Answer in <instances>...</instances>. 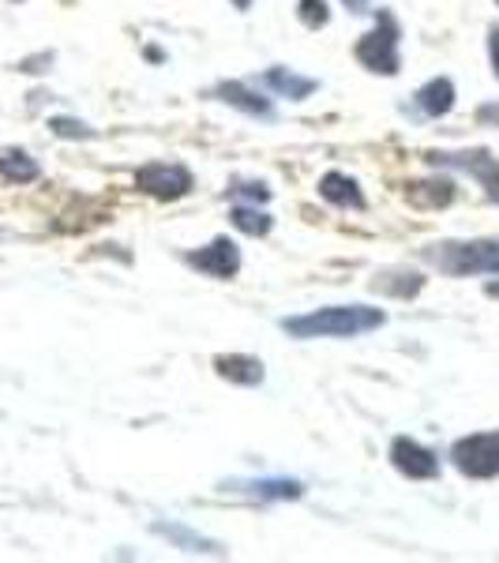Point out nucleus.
I'll use <instances>...</instances> for the list:
<instances>
[{
  "label": "nucleus",
  "instance_id": "1",
  "mask_svg": "<svg viewBox=\"0 0 499 563\" xmlns=\"http://www.w3.org/2000/svg\"><path fill=\"white\" fill-rule=\"evenodd\" d=\"M387 323L384 308L372 305H326V308H312L304 316H286L282 331L289 339H361V334H372Z\"/></svg>",
  "mask_w": 499,
  "mask_h": 563
},
{
  "label": "nucleus",
  "instance_id": "2",
  "mask_svg": "<svg viewBox=\"0 0 499 563\" xmlns=\"http://www.w3.org/2000/svg\"><path fill=\"white\" fill-rule=\"evenodd\" d=\"M424 263L451 278L499 275V241H440L424 249Z\"/></svg>",
  "mask_w": 499,
  "mask_h": 563
},
{
  "label": "nucleus",
  "instance_id": "3",
  "mask_svg": "<svg viewBox=\"0 0 499 563\" xmlns=\"http://www.w3.org/2000/svg\"><path fill=\"white\" fill-rule=\"evenodd\" d=\"M353 57H357L361 68L376 71V76H398L402 71V23L391 12H379L376 26L361 34V42L353 45Z\"/></svg>",
  "mask_w": 499,
  "mask_h": 563
},
{
  "label": "nucleus",
  "instance_id": "4",
  "mask_svg": "<svg viewBox=\"0 0 499 563\" xmlns=\"http://www.w3.org/2000/svg\"><path fill=\"white\" fill-rule=\"evenodd\" d=\"M451 462H455V470L462 477H474V481L499 477V429L469 432V435H462V440H455Z\"/></svg>",
  "mask_w": 499,
  "mask_h": 563
},
{
  "label": "nucleus",
  "instance_id": "5",
  "mask_svg": "<svg viewBox=\"0 0 499 563\" xmlns=\"http://www.w3.org/2000/svg\"><path fill=\"white\" fill-rule=\"evenodd\" d=\"M424 158L432 162V166L440 169H458V174L474 177L480 188H485V196L499 203V158H492V151L485 147H469V151H432L424 154Z\"/></svg>",
  "mask_w": 499,
  "mask_h": 563
},
{
  "label": "nucleus",
  "instance_id": "6",
  "mask_svg": "<svg viewBox=\"0 0 499 563\" xmlns=\"http://www.w3.org/2000/svg\"><path fill=\"white\" fill-rule=\"evenodd\" d=\"M135 188L151 199H162V203H174V199H185L196 188L192 169L180 166V162H147V166L135 169Z\"/></svg>",
  "mask_w": 499,
  "mask_h": 563
},
{
  "label": "nucleus",
  "instance_id": "7",
  "mask_svg": "<svg viewBox=\"0 0 499 563\" xmlns=\"http://www.w3.org/2000/svg\"><path fill=\"white\" fill-rule=\"evenodd\" d=\"M185 263L214 282H230L241 275V249H237V241H230V238H214L211 244H203V249L185 252Z\"/></svg>",
  "mask_w": 499,
  "mask_h": 563
},
{
  "label": "nucleus",
  "instance_id": "8",
  "mask_svg": "<svg viewBox=\"0 0 499 563\" xmlns=\"http://www.w3.org/2000/svg\"><path fill=\"white\" fill-rule=\"evenodd\" d=\"M391 466L410 481H432L440 477V455L417 443L413 435H395L391 443Z\"/></svg>",
  "mask_w": 499,
  "mask_h": 563
},
{
  "label": "nucleus",
  "instance_id": "9",
  "mask_svg": "<svg viewBox=\"0 0 499 563\" xmlns=\"http://www.w3.org/2000/svg\"><path fill=\"white\" fill-rule=\"evenodd\" d=\"M214 98L225 106H233V109H241V113H248V117H259V121H270V117H275V106H270L252 84H241V79H225V84H218Z\"/></svg>",
  "mask_w": 499,
  "mask_h": 563
},
{
  "label": "nucleus",
  "instance_id": "10",
  "mask_svg": "<svg viewBox=\"0 0 499 563\" xmlns=\"http://www.w3.org/2000/svg\"><path fill=\"white\" fill-rule=\"evenodd\" d=\"M263 87L275 90L278 98H289V102H304L308 95H315V90H320V79H312V76H297L293 68L275 65V68L263 71Z\"/></svg>",
  "mask_w": 499,
  "mask_h": 563
},
{
  "label": "nucleus",
  "instance_id": "11",
  "mask_svg": "<svg viewBox=\"0 0 499 563\" xmlns=\"http://www.w3.org/2000/svg\"><path fill=\"white\" fill-rule=\"evenodd\" d=\"M320 196L326 203L342 207V211H365V192H361V185L350 174H339V169L320 177Z\"/></svg>",
  "mask_w": 499,
  "mask_h": 563
},
{
  "label": "nucleus",
  "instance_id": "12",
  "mask_svg": "<svg viewBox=\"0 0 499 563\" xmlns=\"http://www.w3.org/2000/svg\"><path fill=\"white\" fill-rule=\"evenodd\" d=\"M214 372L241 387H259L263 376H267V372H263V361L248 357V353H222V357H214Z\"/></svg>",
  "mask_w": 499,
  "mask_h": 563
},
{
  "label": "nucleus",
  "instance_id": "13",
  "mask_svg": "<svg viewBox=\"0 0 499 563\" xmlns=\"http://www.w3.org/2000/svg\"><path fill=\"white\" fill-rule=\"evenodd\" d=\"M455 98H458L455 84H451L447 76H435L413 95V106L421 109L424 117H432V121H435V117H447L451 109H455Z\"/></svg>",
  "mask_w": 499,
  "mask_h": 563
},
{
  "label": "nucleus",
  "instance_id": "14",
  "mask_svg": "<svg viewBox=\"0 0 499 563\" xmlns=\"http://www.w3.org/2000/svg\"><path fill=\"white\" fill-rule=\"evenodd\" d=\"M225 488L233 493H248L259 499H301L304 485L301 481H289V477H263V481H230Z\"/></svg>",
  "mask_w": 499,
  "mask_h": 563
},
{
  "label": "nucleus",
  "instance_id": "15",
  "mask_svg": "<svg viewBox=\"0 0 499 563\" xmlns=\"http://www.w3.org/2000/svg\"><path fill=\"white\" fill-rule=\"evenodd\" d=\"M154 533H158V538H166L169 544H177V549L192 552V556H225L222 544L199 538V533L185 530V526H177V522H154Z\"/></svg>",
  "mask_w": 499,
  "mask_h": 563
},
{
  "label": "nucleus",
  "instance_id": "16",
  "mask_svg": "<svg viewBox=\"0 0 499 563\" xmlns=\"http://www.w3.org/2000/svg\"><path fill=\"white\" fill-rule=\"evenodd\" d=\"M406 199H410L413 207H447L451 199H455V180L447 177H435V180H413V185H406Z\"/></svg>",
  "mask_w": 499,
  "mask_h": 563
},
{
  "label": "nucleus",
  "instance_id": "17",
  "mask_svg": "<svg viewBox=\"0 0 499 563\" xmlns=\"http://www.w3.org/2000/svg\"><path fill=\"white\" fill-rule=\"evenodd\" d=\"M0 177H4L8 185H31V180L42 177V166L26 151L8 147V151H0Z\"/></svg>",
  "mask_w": 499,
  "mask_h": 563
},
{
  "label": "nucleus",
  "instance_id": "18",
  "mask_svg": "<svg viewBox=\"0 0 499 563\" xmlns=\"http://www.w3.org/2000/svg\"><path fill=\"white\" fill-rule=\"evenodd\" d=\"M230 222L237 225L241 233H248V238H267V233L275 230V218L267 211H259V203H237L230 211Z\"/></svg>",
  "mask_w": 499,
  "mask_h": 563
},
{
  "label": "nucleus",
  "instance_id": "19",
  "mask_svg": "<svg viewBox=\"0 0 499 563\" xmlns=\"http://www.w3.org/2000/svg\"><path fill=\"white\" fill-rule=\"evenodd\" d=\"M297 20H301L308 31H320V26L331 23V8H326V0H301Z\"/></svg>",
  "mask_w": 499,
  "mask_h": 563
},
{
  "label": "nucleus",
  "instance_id": "20",
  "mask_svg": "<svg viewBox=\"0 0 499 563\" xmlns=\"http://www.w3.org/2000/svg\"><path fill=\"white\" fill-rule=\"evenodd\" d=\"M49 129H53V135H60V140H95L98 135L90 124L76 121V117H53Z\"/></svg>",
  "mask_w": 499,
  "mask_h": 563
},
{
  "label": "nucleus",
  "instance_id": "21",
  "mask_svg": "<svg viewBox=\"0 0 499 563\" xmlns=\"http://www.w3.org/2000/svg\"><path fill=\"white\" fill-rule=\"evenodd\" d=\"M230 196L233 199H248V203H267L270 199V188L263 180H233L230 185Z\"/></svg>",
  "mask_w": 499,
  "mask_h": 563
},
{
  "label": "nucleus",
  "instance_id": "22",
  "mask_svg": "<svg viewBox=\"0 0 499 563\" xmlns=\"http://www.w3.org/2000/svg\"><path fill=\"white\" fill-rule=\"evenodd\" d=\"M477 121L480 124H492V129H499V102H488L477 109Z\"/></svg>",
  "mask_w": 499,
  "mask_h": 563
},
{
  "label": "nucleus",
  "instance_id": "23",
  "mask_svg": "<svg viewBox=\"0 0 499 563\" xmlns=\"http://www.w3.org/2000/svg\"><path fill=\"white\" fill-rule=\"evenodd\" d=\"M488 60H492V71H496V79H499V26L488 31Z\"/></svg>",
  "mask_w": 499,
  "mask_h": 563
},
{
  "label": "nucleus",
  "instance_id": "24",
  "mask_svg": "<svg viewBox=\"0 0 499 563\" xmlns=\"http://www.w3.org/2000/svg\"><path fill=\"white\" fill-rule=\"evenodd\" d=\"M342 4H346L353 15H365V12H372V0H342Z\"/></svg>",
  "mask_w": 499,
  "mask_h": 563
},
{
  "label": "nucleus",
  "instance_id": "25",
  "mask_svg": "<svg viewBox=\"0 0 499 563\" xmlns=\"http://www.w3.org/2000/svg\"><path fill=\"white\" fill-rule=\"evenodd\" d=\"M230 4H233V8H237V12H248V8H252V4H256V0H230Z\"/></svg>",
  "mask_w": 499,
  "mask_h": 563
},
{
  "label": "nucleus",
  "instance_id": "26",
  "mask_svg": "<svg viewBox=\"0 0 499 563\" xmlns=\"http://www.w3.org/2000/svg\"><path fill=\"white\" fill-rule=\"evenodd\" d=\"M488 297H499V282H488Z\"/></svg>",
  "mask_w": 499,
  "mask_h": 563
},
{
  "label": "nucleus",
  "instance_id": "27",
  "mask_svg": "<svg viewBox=\"0 0 499 563\" xmlns=\"http://www.w3.org/2000/svg\"><path fill=\"white\" fill-rule=\"evenodd\" d=\"M496 4H499V0H496Z\"/></svg>",
  "mask_w": 499,
  "mask_h": 563
}]
</instances>
